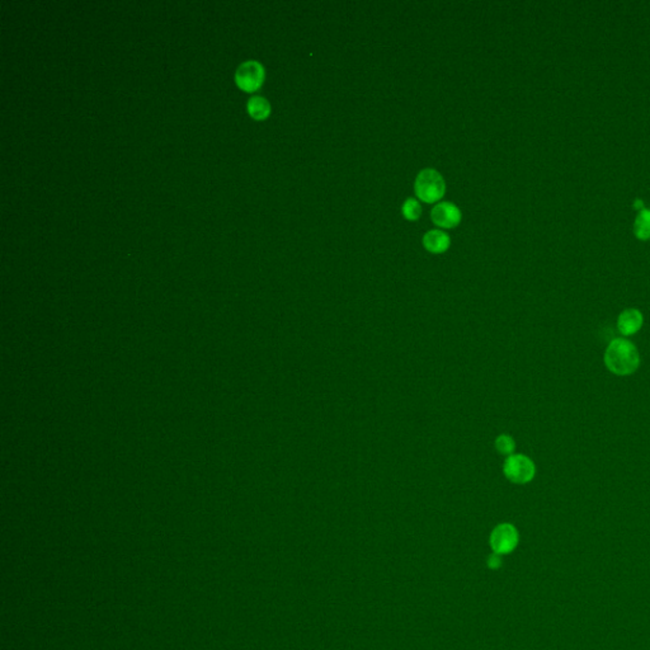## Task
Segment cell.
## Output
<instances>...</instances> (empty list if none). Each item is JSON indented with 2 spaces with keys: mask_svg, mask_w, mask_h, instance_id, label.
<instances>
[{
  "mask_svg": "<svg viewBox=\"0 0 650 650\" xmlns=\"http://www.w3.org/2000/svg\"><path fill=\"white\" fill-rule=\"evenodd\" d=\"M604 362L611 374L630 376L637 373L642 358L632 342L626 338H615L606 348Z\"/></svg>",
  "mask_w": 650,
  "mask_h": 650,
  "instance_id": "1",
  "label": "cell"
},
{
  "mask_svg": "<svg viewBox=\"0 0 650 650\" xmlns=\"http://www.w3.org/2000/svg\"><path fill=\"white\" fill-rule=\"evenodd\" d=\"M414 191L422 202L435 204L444 197L446 185L442 175L437 170L427 168L420 170L417 175Z\"/></svg>",
  "mask_w": 650,
  "mask_h": 650,
  "instance_id": "2",
  "label": "cell"
},
{
  "mask_svg": "<svg viewBox=\"0 0 650 650\" xmlns=\"http://www.w3.org/2000/svg\"><path fill=\"white\" fill-rule=\"evenodd\" d=\"M503 473L511 483L528 484L536 475V465L534 461L522 454H513L507 457L503 465Z\"/></svg>",
  "mask_w": 650,
  "mask_h": 650,
  "instance_id": "3",
  "label": "cell"
},
{
  "mask_svg": "<svg viewBox=\"0 0 650 650\" xmlns=\"http://www.w3.org/2000/svg\"><path fill=\"white\" fill-rule=\"evenodd\" d=\"M265 77L263 65L256 60H248L239 65L235 71V83L239 88L248 93H253L262 87Z\"/></svg>",
  "mask_w": 650,
  "mask_h": 650,
  "instance_id": "4",
  "label": "cell"
},
{
  "mask_svg": "<svg viewBox=\"0 0 650 650\" xmlns=\"http://www.w3.org/2000/svg\"><path fill=\"white\" fill-rule=\"evenodd\" d=\"M520 541V534L512 523H501L490 534L489 544L493 553L507 555L515 551Z\"/></svg>",
  "mask_w": 650,
  "mask_h": 650,
  "instance_id": "5",
  "label": "cell"
},
{
  "mask_svg": "<svg viewBox=\"0 0 650 650\" xmlns=\"http://www.w3.org/2000/svg\"><path fill=\"white\" fill-rule=\"evenodd\" d=\"M431 219L435 225L442 229H452L460 224L461 211L451 202H442L432 208Z\"/></svg>",
  "mask_w": 650,
  "mask_h": 650,
  "instance_id": "6",
  "label": "cell"
},
{
  "mask_svg": "<svg viewBox=\"0 0 650 650\" xmlns=\"http://www.w3.org/2000/svg\"><path fill=\"white\" fill-rule=\"evenodd\" d=\"M643 313L637 308L623 310L618 318V330L624 338L637 335L643 328Z\"/></svg>",
  "mask_w": 650,
  "mask_h": 650,
  "instance_id": "7",
  "label": "cell"
},
{
  "mask_svg": "<svg viewBox=\"0 0 650 650\" xmlns=\"http://www.w3.org/2000/svg\"><path fill=\"white\" fill-rule=\"evenodd\" d=\"M451 238L442 230H431L423 237V246L432 254H441L450 248Z\"/></svg>",
  "mask_w": 650,
  "mask_h": 650,
  "instance_id": "8",
  "label": "cell"
},
{
  "mask_svg": "<svg viewBox=\"0 0 650 650\" xmlns=\"http://www.w3.org/2000/svg\"><path fill=\"white\" fill-rule=\"evenodd\" d=\"M246 110L249 112L251 117L257 121H263L268 118L270 115V104L267 99L261 96H254L248 101Z\"/></svg>",
  "mask_w": 650,
  "mask_h": 650,
  "instance_id": "9",
  "label": "cell"
},
{
  "mask_svg": "<svg viewBox=\"0 0 650 650\" xmlns=\"http://www.w3.org/2000/svg\"><path fill=\"white\" fill-rule=\"evenodd\" d=\"M634 234L639 240H649L650 210L643 208L642 211H639L634 223Z\"/></svg>",
  "mask_w": 650,
  "mask_h": 650,
  "instance_id": "10",
  "label": "cell"
},
{
  "mask_svg": "<svg viewBox=\"0 0 650 650\" xmlns=\"http://www.w3.org/2000/svg\"><path fill=\"white\" fill-rule=\"evenodd\" d=\"M403 216L409 221H415L422 215V206L415 199H408L401 207Z\"/></svg>",
  "mask_w": 650,
  "mask_h": 650,
  "instance_id": "11",
  "label": "cell"
},
{
  "mask_svg": "<svg viewBox=\"0 0 650 650\" xmlns=\"http://www.w3.org/2000/svg\"><path fill=\"white\" fill-rule=\"evenodd\" d=\"M496 449L501 455L504 456H511L515 454V442L513 437L509 435H501L496 439Z\"/></svg>",
  "mask_w": 650,
  "mask_h": 650,
  "instance_id": "12",
  "label": "cell"
},
{
  "mask_svg": "<svg viewBox=\"0 0 650 650\" xmlns=\"http://www.w3.org/2000/svg\"><path fill=\"white\" fill-rule=\"evenodd\" d=\"M502 564L503 561L501 555H498V554L496 553L489 555V558H488V567H489L490 569L496 570V569H499V568L502 567Z\"/></svg>",
  "mask_w": 650,
  "mask_h": 650,
  "instance_id": "13",
  "label": "cell"
}]
</instances>
